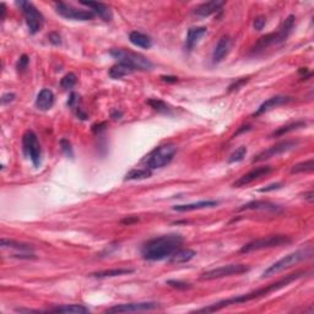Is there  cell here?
<instances>
[{
  "label": "cell",
  "mask_w": 314,
  "mask_h": 314,
  "mask_svg": "<svg viewBox=\"0 0 314 314\" xmlns=\"http://www.w3.org/2000/svg\"><path fill=\"white\" fill-rule=\"evenodd\" d=\"M148 104L151 106V108H154L158 113L162 114H172V107L169 104H167L166 102L162 101L159 98H150L148 99Z\"/></svg>",
  "instance_id": "30"
},
{
  "label": "cell",
  "mask_w": 314,
  "mask_h": 314,
  "mask_svg": "<svg viewBox=\"0 0 314 314\" xmlns=\"http://www.w3.org/2000/svg\"><path fill=\"white\" fill-rule=\"evenodd\" d=\"M245 210H261V211H271V213H280L281 208L276 204L270 203V201L264 200H255L250 201V203L244 204L242 208L238 209V211H245Z\"/></svg>",
  "instance_id": "20"
},
{
  "label": "cell",
  "mask_w": 314,
  "mask_h": 314,
  "mask_svg": "<svg viewBox=\"0 0 314 314\" xmlns=\"http://www.w3.org/2000/svg\"><path fill=\"white\" fill-rule=\"evenodd\" d=\"M295 15H290L285 19L282 25L280 26L279 30L276 32L273 33H268V35L263 36L256 41V43L253 46L252 51H250V54H259L261 52H264L265 49H268L269 47L273 46H279V44L284 43L289 36L291 35L292 30H294L295 26Z\"/></svg>",
  "instance_id": "3"
},
{
  "label": "cell",
  "mask_w": 314,
  "mask_h": 314,
  "mask_svg": "<svg viewBox=\"0 0 314 314\" xmlns=\"http://www.w3.org/2000/svg\"><path fill=\"white\" fill-rule=\"evenodd\" d=\"M106 123H98V124H95L92 125V132L95 133V134H98V133H101L102 130H104V128H106Z\"/></svg>",
  "instance_id": "43"
},
{
  "label": "cell",
  "mask_w": 314,
  "mask_h": 314,
  "mask_svg": "<svg viewBox=\"0 0 314 314\" xmlns=\"http://www.w3.org/2000/svg\"><path fill=\"white\" fill-rule=\"evenodd\" d=\"M313 195H314L313 192H312V190H311V192L306 193V194H305V199H306V200L310 201L311 204H312V203H313Z\"/></svg>",
  "instance_id": "47"
},
{
  "label": "cell",
  "mask_w": 314,
  "mask_h": 314,
  "mask_svg": "<svg viewBox=\"0 0 314 314\" xmlns=\"http://www.w3.org/2000/svg\"><path fill=\"white\" fill-rule=\"evenodd\" d=\"M161 80L164 81V82H177L178 78H176V77H164V75H162Z\"/></svg>",
  "instance_id": "45"
},
{
  "label": "cell",
  "mask_w": 314,
  "mask_h": 314,
  "mask_svg": "<svg viewBox=\"0 0 314 314\" xmlns=\"http://www.w3.org/2000/svg\"><path fill=\"white\" fill-rule=\"evenodd\" d=\"M307 125V123L305 120H296L294 123H290V124L284 125V127L279 128L277 130L271 134V138H279V137H284V135L289 134V133L295 132V130L301 129V128H305Z\"/></svg>",
  "instance_id": "27"
},
{
  "label": "cell",
  "mask_w": 314,
  "mask_h": 314,
  "mask_svg": "<svg viewBox=\"0 0 314 314\" xmlns=\"http://www.w3.org/2000/svg\"><path fill=\"white\" fill-rule=\"evenodd\" d=\"M291 240L292 239L289 237V236H285V235L268 236V237L258 238V239H254V240H252V242L244 244L242 248H240L239 253H242V254H248V253L256 252V250L268 249V248H274V247H281V245L291 243Z\"/></svg>",
  "instance_id": "7"
},
{
  "label": "cell",
  "mask_w": 314,
  "mask_h": 314,
  "mask_svg": "<svg viewBox=\"0 0 314 314\" xmlns=\"http://www.w3.org/2000/svg\"><path fill=\"white\" fill-rule=\"evenodd\" d=\"M0 245H1V248H10V249H16V250H20V252L32 253V250H33V247L31 244L19 242V240L7 239V238H1V240H0Z\"/></svg>",
  "instance_id": "26"
},
{
  "label": "cell",
  "mask_w": 314,
  "mask_h": 314,
  "mask_svg": "<svg viewBox=\"0 0 314 314\" xmlns=\"http://www.w3.org/2000/svg\"><path fill=\"white\" fill-rule=\"evenodd\" d=\"M135 221H138V219H124L122 221V224H125V225H130V224H133V222H135Z\"/></svg>",
  "instance_id": "48"
},
{
  "label": "cell",
  "mask_w": 314,
  "mask_h": 314,
  "mask_svg": "<svg viewBox=\"0 0 314 314\" xmlns=\"http://www.w3.org/2000/svg\"><path fill=\"white\" fill-rule=\"evenodd\" d=\"M247 155V148L245 146H239L238 149H236L234 153L231 154V156L229 157V163H235V162H240Z\"/></svg>",
  "instance_id": "33"
},
{
  "label": "cell",
  "mask_w": 314,
  "mask_h": 314,
  "mask_svg": "<svg viewBox=\"0 0 314 314\" xmlns=\"http://www.w3.org/2000/svg\"><path fill=\"white\" fill-rule=\"evenodd\" d=\"M133 72H134V70L130 69L129 67H127V65L119 64V63H118V64L113 65V67L109 69V77H111L112 78H114V80H118V78L128 77V75L132 74Z\"/></svg>",
  "instance_id": "29"
},
{
  "label": "cell",
  "mask_w": 314,
  "mask_h": 314,
  "mask_svg": "<svg viewBox=\"0 0 314 314\" xmlns=\"http://www.w3.org/2000/svg\"><path fill=\"white\" fill-rule=\"evenodd\" d=\"M196 255V252L193 249H182V248H178L176 252L173 253L168 258V261L171 264H184L188 261L192 260L193 258Z\"/></svg>",
  "instance_id": "24"
},
{
  "label": "cell",
  "mask_w": 314,
  "mask_h": 314,
  "mask_svg": "<svg viewBox=\"0 0 314 314\" xmlns=\"http://www.w3.org/2000/svg\"><path fill=\"white\" fill-rule=\"evenodd\" d=\"M183 237L169 234L155 237L145 242L141 248V255L148 261H161L168 259L182 245Z\"/></svg>",
  "instance_id": "2"
},
{
  "label": "cell",
  "mask_w": 314,
  "mask_h": 314,
  "mask_svg": "<svg viewBox=\"0 0 314 314\" xmlns=\"http://www.w3.org/2000/svg\"><path fill=\"white\" fill-rule=\"evenodd\" d=\"M16 5L20 7V10L22 11L23 16H25L26 25H27L28 32L31 35H36V33L39 32V30L42 28L44 22V17L43 15L39 12V10H37V7L30 1H16Z\"/></svg>",
  "instance_id": "8"
},
{
  "label": "cell",
  "mask_w": 314,
  "mask_h": 314,
  "mask_svg": "<svg viewBox=\"0 0 314 314\" xmlns=\"http://www.w3.org/2000/svg\"><path fill=\"white\" fill-rule=\"evenodd\" d=\"M224 5L225 1H222V0H213V1L203 2V4L198 5L193 12L199 17H209L211 15L216 14L217 11H220Z\"/></svg>",
  "instance_id": "15"
},
{
  "label": "cell",
  "mask_w": 314,
  "mask_h": 314,
  "mask_svg": "<svg viewBox=\"0 0 314 314\" xmlns=\"http://www.w3.org/2000/svg\"><path fill=\"white\" fill-rule=\"evenodd\" d=\"M300 144L298 140H284L280 141V143H276L275 145L270 146L266 150L261 151L260 154H258L254 158H253V163H256V162H263L266 161V159H270L273 157H277L280 155H284V154L289 153V151L294 150V149L297 148V145Z\"/></svg>",
  "instance_id": "11"
},
{
  "label": "cell",
  "mask_w": 314,
  "mask_h": 314,
  "mask_svg": "<svg viewBox=\"0 0 314 314\" xmlns=\"http://www.w3.org/2000/svg\"><path fill=\"white\" fill-rule=\"evenodd\" d=\"M59 144L60 149H62V153L67 157H69V158H73V157H74V153H73V148L70 141L67 140V139H62Z\"/></svg>",
  "instance_id": "35"
},
{
  "label": "cell",
  "mask_w": 314,
  "mask_h": 314,
  "mask_svg": "<svg viewBox=\"0 0 314 314\" xmlns=\"http://www.w3.org/2000/svg\"><path fill=\"white\" fill-rule=\"evenodd\" d=\"M231 48V39L229 36H222L217 42L215 49L213 52V64H219L229 54Z\"/></svg>",
  "instance_id": "18"
},
{
  "label": "cell",
  "mask_w": 314,
  "mask_h": 314,
  "mask_svg": "<svg viewBox=\"0 0 314 314\" xmlns=\"http://www.w3.org/2000/svg\"><path fill=\"white\" fill-rule=\"evenodd\" d=\"M48 41L54 46H60L62 44V37L58 32H51L48 35Z\"/></svg>",
  "instance_id": "39"
},
{
  "label": "cell",
  "mask_w": 314,
  "mask_h": 314,
  "mask_svg": "<svg viewBox=\"0 0 314 314\" xmlns=\"http://www.w3.org/2000/svg\"><path fill=\"white\" fill-rule=\"evenodd\" d=\"M122 116H123V113L120 111H118V109H116V111H113L112 112V118H113V119H120V118H122Z\"/></svg>",
  "instance_id": "46"
},
{
  "label": "cell",
  "mask_w": 314,
  "mask_h": 314,
  "mask_svg": "<svg viewBox=\"0 0 314 314\" xmlns=\"http://www.w3.org/2000/svg\"><path fill=\"white\" fill-rule=\"evenodd\" d=\"M290 101H291V97H287V96H274V97L266 99L265 102H263V103L259 106V108L254 112L253 116L254 117L261 116V114L266 113V112L275 108V107H279V106H282V104L289 103Z\"/></svg>",
  "instance_id": "17"
},
{
  "label": "cell",
  "mask_w": 314,
  "mask_h": 314,
  "mask_svg": "<svg viewBox=\"0 0 314 314\" xmlns=\"http://www.w3.org/2000/svg\"><path fill=\"white\" fill-rule=\"evenodd\" d=\"M271 171H273V168H271L270 166L256 167V168L252 169L250 172H248V173L243 174L242 177L238 178V179L234 183V185H232V187L234 188L247 187V185H249L250 183L255 182V180H258V179H260V178L270 174Z\"/></svg>",
  "instance_id": "14"
},
{
  "label": "cell",
  "mask_w": 314,
  "mask_h": 314,
  "mask_svg": "<svg viewBox=\"0 0 314 314\" xmlns=\"http://www.w3.org/2000/svg\"><path fill=\"white\" fill-rule=\"evenodd\" d=\"M77 81V75L73 74V73H69V74H67L62 80H60V85H62V87L64 88V90H70V88L74 87Z\"/></svg>",
  "instance_id": "34"
},
{
  "label": "cell",
  "mask_w": 314,
  "mask_h": 314,
  "mask_svg": "<svg viewBox=\"0 0 314 314\" xmlns=\"http://www.w3.org/2000/svg\"><path fill=\"white\" fill-rule=\"evenodd\" d=\"M280 188H282V183H273V184L268 185V187L261 188V189H259V192H260V193H269V192H273V190L280 189Z\"/></svg>",
  "instance_id": "41"
},
{
  "label": "cell",
  "mask_w": 314,
  "mask_h": 314,
  "mask_svg": "<svg viewBox=\"0 0 314 314\" xmlns=\"http://www.w3.org/2000/svg\"><path fill=\"white\" fill-rule=\"evenodd\" d=\"M15 97V93L12 92H7V93H4V95L1 96V103L2 104H7V103H11L12 101H14Z\"/></svg>",
  "instance_id": "42"
},
{
  "label": "cell",
  "mask_w": 314,
  "mask_h": 314,
  "mask_svg": "<svg viewBox=\"0 0 314 314\" xmlns=\"http://www.w3.org/2000/svg\"><path fill=\"white\" fill-rule=\"evenodd\" d=\"M177 154V146L173 144H163L154 149L145 158L143 159V163L145 164V168L154 171V169L163 168L167 164L171 163L173 157Z\"/></svg>",
  "instance_id": "5"
},
{
  "label": "cell",
  "mask_w": 314,
  "mask_h": 314,
  "mask_svg": "<svg viewBox=\"0 0 314 314\" xmlns=\"http://www.w3.org/2000/svg\"><path fill=\"white\" fill-rule=\"evenodd\" d=\"M245 81H247V80H245V78H240V80H237V82H235L234 85L230 86V91H232V90H237V88L239 87L240 85H243V83H244Z\"/></svg>",
  "instance_id": "44"
},
{
  "label": "cell",
  "mask_w": 314,
  "mask_h": 314,
  "mask_svg": "<svg viewBox=\"0 0 314 314\" xmlns=\"http://www.w3.org/2000/svg\"><path fill=\"white\" fill-rule=\"evenodd\" d=\"M168 286L173 287V289H177V290H187V289H190V285L187 284V282H183V281H178V280H168V281L166 282Z\"/></svg>",
  "instance_id": "37"
},
{
  "label": "cell",
  "mask_w": 314,
  "mask_h": 314,
  "mask_svg": "<svg viewBox=\"0 0 314 314\" xmlns=\"http://www.w3.org/2000/svg\"><path fill=\"white\" fill-rule=\"evenodd\" d=\"M54 93L49 88H43L38 92L37 98H36V107L41 111H48L54 104Z\"/></svg>",
  "instance_id": "22"
},
{
  "label": "cell",
  "mask_w": 314,
  "mask_h": 314,
  "mask_svg": "<svg viewBox=\"0 0 314 314\" xmlns=\"http://www.w3.org/2000/svg\"><path fill=\"white\" fill-rule=\"evenodd\" d=\"M303 275H306V271H298V273L290 274V275H287V276H285L284 279L279 280V281H276V282H273V284H270V285H266V286L255 290V291L248 292V294H244V295H239V296H237V297H231V298H227V300L220 301V302L214 303V305L209 306V307L198 310L196 312H201V313L216 312V311L222 310V308H225V307H229V306L240 305V303H245V302H249V301L265 297V296L273 294V292H276L277 290L282 289V287H286L287 285H290L291 282H294L297 279H300V277H302Z\"/></svg>",
  "instance_id": "1"
},
{
  "label": "cell",
  "mask_w": 314,
  "mask_h": 314,
  "mask_svg": "<svg viewBox=\"0 0 314 314\" xmlns=\"http://www.w3.org/2000/svg\"><path fill=\"white\" fill-rule=\"evenodd\" d=\"M159 308V305L156 302H135V303H123L114 307L108 308L107 313H130V312H146Z\"/></svg>",
  "instance_id": "13"
},
{
  "label": "cell",
  "mask_w": 314,
  "mask_h": 314,
  "mask_svg": "<svg viewBox=\"0 0 314 314\" xmlns=\"http://www.w3.org/2000/svg\"><path fill=\"white\" fill-rule=\"evenodd\" d=\"M78 93H75V92H73L72 95H70V97H69V99H68V106L70 107V108H73V109H77L78 108Z\"/></svg>",
  "instance_id": "40"
},
{
  "label": "cell",
  "mask_w": 314,
  "mask_h": 314,
  "mask_svg": "<svg viewBox=\"0 0 314 314\" xmlns=\"http://www.w3.org/2000/svg\"><path fill=\"white\" fill-rule=\"evenodd\" d=\"M250 268L245 264H229V265L220 266V268L213 269V270L205 271L201 274V280H215L222 279V277L234 276V275H242L248 273Z\"/></svg>",
  "instance_id": "10"
},
{
  "label": "cell",
  "mask_w": 314,
  "mask_h": 314,
  "mask_svg": "<svg viewBox=\"0 0 314 314\" xmlns=\"http://www.w3.org/2000/svg\"><path fill=\"white\" fill-rule=\"evenodd\" d=\"M217 205H219V201H216V200H201V201H198V203L176 205V206H173V210L178 211V213H185V211H194V210H201V209L215 208V206Z\"/></svg>",
  "instance_id": "21"
},
{
  "label": "cell",
  "mask_w": 314,
  "mask_h": 314,
  "mask_svg": "<svg viewBox=\"0 0 314 314\" xmlns=\"http://www.w3.org/2000/svg\"><path fill=\"white\" fill-rule=\"evenodd\" d=\"M208 32V28L204 27V26H199V27H190L188 30L187 37H185L184 42V48L185 51L190 52L194 49L196 44L200 42V39L204 37Z\"/></svg>",
  "instance_id": "16"
},
{
  "label": "cell",
  "mask_w": 314,
  "mask_h": 314,
  "mask_svg": "<svg viewBox=\"0 0 314 314\" xmlns=\"http://www.w3.org/2000/svg\"><path fill=\"white\" fill-rule=\"evenodd\" d=\"M129 41L132 42L134 46L139 47V48L144 49H150L153 47V41L149 37L148 35L143 32H139V31H133L129 33Z\"/></svg>",
  "instance_id": "25"
},
{
  "label": "cell",
  "mask_w": 314,
  "mask_h": 314,
  "mask_svg": "<svg viewBox=\"0 0 314 314\" xmlns=\"http://www.w3.org/2000/svg\"><path fill=\"white\" fill-rule=\"evenodd\" d=\"M266 23V19L264 16H258L256 19H254V22H253V27L256 31H261L264 28Z\"/></svg>",
  "instance_id": "38"
},
{
  "label": "cell",
  "mask_w": 314,
  "mask_h": 314,
  "mask_svg": "<svg viewBox=\"0 0 314 314\" xmlns=\"http://www.w3.org/2000/svg\"><path fill=\"white\" fill-rule=\"evenodd\" d=\"M81 5L86 7H90L91 11L95 15H98L103 21H111L113 15H112V10L108 5L103 4V2H96V1H80Z\"/></svg>",
  "instance_id": "19"
},
{
  "label": "cell",
  "mask_w": 314,
  "mask_h": 314,
  "mask_svg": "<svg viewBox=\"0 0 314 314\" xmlns=\"http://www.w3.org/2000/svg\"><path fill=\"white\" fill-rule=\"evenodd\" d=\"M56 7L57 14H59L60 16L64 17L68 20H75V21H90L95 17L91 10H82V9H77L73 5L67 4V2H56L54 4Z\"/></svg>",
  "instance_id": "12"
},
{
  "label": "cell",
  "mask_w": 314,
  "mask_h": 314,
  "mask_svg": "<svg viewBox=\"0 0 314 314\" xmlns=\"http://www.w3.org/2000/svg\"><path fill=\"white\" fill-rule=\"evenodd\" d=\"M312 256H313L312 247L303 248V249L296 250V252L294 253H290V254L285 255L284 258H281L280 260L275 261L273 265L269 266V268L263 273V277L273 276V275L281 273V271L292 268V266L296 265V264L301 263V261L311 259Z\"/></svg>",
  "instance_id": "6"
},
{
  "label": "cell",
  "mask_w": 314,
  "mask_h": 314,
  "mask_svg": "<svg viewBox=\"0 0 314 314\" xmlns=\"http://www.w3.org/2000/svg\"><path fill=\"white\" fill-rule=\"evenodd\" d=\"M314 169V161L313 158L307 159V161L300 162V163H296L295 166H292L291 173L297 174V173H307V172H312Z\"/></svg>",
  "instance_id": "32"
},
{
  "label": "cell",
  "mask_w": 314,
  "mask_h": 314,
  "mask_svg": "<svg viewBox=\"0 0 314 314\" xmlns=\"http://www.w3.org/2000/svg\"><path fill=\"white\" fill-rule=\"evenodd\" d=\"M153 172L148 168H135L125 174V180H141L150 178Z\"/></svg>",
  "instance_id": "31"
},
{
  "label": "cell",
  "mask_w": 314,
  "mask_h": 314,
  "mask_svg": "<svg viewBox=\"0 0 314 314\" xmlns=\"http://www.w3.org/2000/svg\"><path fill=\"white\" fill-rule=\"evenodd\" d=\"M28 63H30V58H28V56H26V54H22V56L20 57L19 60H17V63H16L17 72H20V73L25 72V70L27 69V67H28Z\"/></svg>",
  "instance_id": "36"
},
{
  "label": "cell",
  "mask_w": 314,
  "mask_h": 314,
  "mask_svg": "<svg viewBox=\"0 0 314 314\" xmlns=\"http://www.w3.org/2000/svg\"><path fill=\"white\" fill-rule=\"evenodd\" d=\"M109 54L117 60L119 64L127 65L130 69L141 70V72H148L154 68V64L151 60H149L143 54L137 53V52L128 51L123 48H113L109 51Z\"/></svg>",
  "instance_id": "4"
},
{
  "label": "cell",
  "mask_w": 314,
  "mask_h": 314,
  "mask_svg": "<svg viewBox=\"0 0 314 314\" xmlns=\"http://www.w3.org/2000/svg\"><path fill=\"white\" fill-rule=\"evenodd\" d=\"M133 273H134V269L119 268V269H109V270L97 271V273L91 274V276L103 279V277H116V276H122V275H129Z\"/></svg>",
  "instance_id": "28"
},
{
  "label": "cell",
  "mask_w": 314,
  "mask_h": 314,
  "mask_svg": "<svg viewBox=\"0 0 314 314\" xmlns=\"http://www.w3.org/2000/svg\"><path fill=\"white\" fill-rule=\"evenodd\" d=\"M47 312L51 313H64V314H87L90 313V310L82 305H64L58 306L48 310Z\"/></svg>",
  "instance_id": "23"
},
{
  "label": "cell",
  "mask_w": 314,
  "mask_h": 314,
  "mask_svg": "<svg viewBox=\"0 0 314 314\" xmlns=\"http://www.w3.org/2000/svg\"><path fill=\"white\" fill-rule=\"evenodd\" d=\"M22 151L23 155L31 159L35 167L41 166L42 149L37 135L32 130H27L22 137Z\"/></svg>",
  "instance_id": "9"
},
{
  "label": "cell",
  "mask_w": 314,
  "mask_h": 314,
  "mask_svg": "<svg viewBox=\"0 0 314 314\" xmlns=\"http://www.w3.org/2000/svg\"><path fill=\"white\" fill-rule=\"evenodd\" d=\"M5 14H6V10H5V4H1V20L5 19Z\"/></svg>",
  "instance_id": "49"
}]
</instances>
